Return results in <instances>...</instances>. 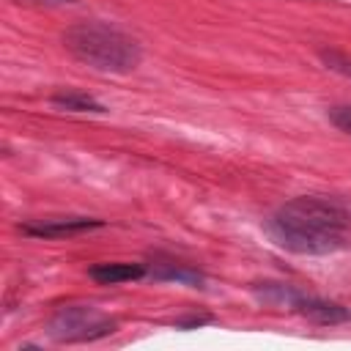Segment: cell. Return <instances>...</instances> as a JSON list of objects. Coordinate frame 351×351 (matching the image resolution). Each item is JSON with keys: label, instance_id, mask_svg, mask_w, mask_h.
<instances>
[{"label": "cell", "instance_id": "cell-4", "mask_svg": "<svg viewBox=\"0 0 351 351\" xmlns=\"http://www.w3.org/2000/svg\"><path fill=\"white\" fill-rule=\"evenodd\" d=\"M101 222L99 219H85V217H77V219H49L44 225H25V233L30 236H44V239H55V236H71V233H82V230H90V228H99Z\"/></svg>", "mask_w": 351, "mask_h": 351}, {"label": "cell", "instance_id": "cell-6", "mask_svg": "<svg viewBox=\"0 0 351 351\" xmlns=\"http://www.w3.org/2000/svg\"><path fill=\"white\" fill-rule=\"evenodd\" d=\"M143 274H145V269L140 263H99V266L88 269V277L101 282V285H115V282L137 280Z\"/></svg>", "mask_w": 351, "mask_h": 351}, {"label": "cell", "instance_id": "cell-9", "mask_svg": "<svg viewBox=\"0 0 351 351\" xmlns=\"http://www.w3.org/2000/svg\"><path fill=\"white\" fill-rule=\"evenodd\" d=\"M329 121H332L340 132L351 134V107H332V110H329Z\"/></svg>", "mask_w": 351, "mask_h": 351}, {"label": "cell", "instance_id": "cell-5", "mask_svg": "<svg viewBox=\"0 0 351 351\" xmlns=\"http://www.w3.org/2000/svg\"><path fill=\"white\" fill-rule=\"evenodd\" d=\"M296 310L315 324H343L351 318L340 304L321 302V299H296Z\"/></svg>", "mask_w": 351, "mask_h": 351}, {"label": "cell", "instance_id": "cell-7", "mask_svg": "<svg viewBox=\"0 0 351 351\" xmlns=\"http://www.w3.org/2000/svg\"><path fill=\"white\" fill-rule=\"evenodd\" d=\"M52 104L66 107V110H77V112H104V107L99 101H93L90 96H80V93H58L52 96Z\"/></svg>", "mask_w": 351, "mask_h": 351}, {"label": "cell", "instance_id": "cell-2", "mask_svg": "<svg viewBox=\"0 0 351 351\" xmlns=\"http://www.w3.org/2000/svg\"><path fill=\"white\" fill-rule=\"evenodd\" d=\"M66 47L96 69L126 71L140 60L137 44L107 25H77L63 36Z\"/></svg>", "mask_w": 351, "mask_h": 351}, {"label": "cell", "instance_id": "cell-3", "mask_svg": "<svg viewBox=\"0 0 351 351\" xmlns=\"http://www.w3.org/2000/svg\"><path fill=\"white\" fill-rule=\"evenodd\" d=\"M107 332H112V324L85 307L63 310L52 324V335L60 340H90V337H99Z\"/></svg>", "mask_w": 351, "mask_h": 351}, {"label": "cell", "instance_id": "cell-8", "mask_svg": "<svg viewBox=\"0 0 351 351\" xmlns=\"http://www.w3.org/2000/svg\"><path fill=\"white\" fill-rule=\"evenodd\" d=\"M321 58H324V63H326L329 69H335V71L351 77V58H348V55H340V52H321Z\"/></svg>", "mask_w": 351, "mask_h": 351}, {"label": "cell", "instance_id": "cell-1", "mask_svg": "<svg viewBox=\"0 0 351 351\" xmlns=\"http://www.w3.org/2000/svg\"><path fill=\"white\" fill-rule=\"evenodd\" d=\"M277 241L293 252H332L346 244L351 230V206L337 197H293L271 219Z\"/></svg>", "mask_w": 351, "mask_h": 351}]
</instances>
